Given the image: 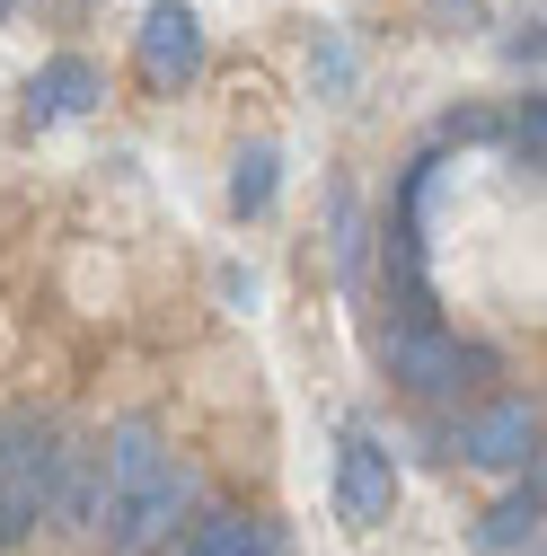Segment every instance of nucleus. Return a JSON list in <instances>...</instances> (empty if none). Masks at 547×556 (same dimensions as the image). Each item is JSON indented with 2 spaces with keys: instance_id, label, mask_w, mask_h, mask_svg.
<instances>
[{
  "instance_id": "nucleus-1",
  "label": "nucleus",
  "mask_w": 547,
  "mask_h": 556,
  "mask_svg": "<svg viewBox=\"0 0 547 556\" xmlns=\"http://www.w3.org/2000/svg\"><path fill=\"white\" fill-rule=\"evenodd\" d=\"M186 485H194V477L160 451V425H151V415H124V425L98 442V504H89L106 556H151V547L177 530Z\"/></svg>"
},
{
  "instance_id": "nucleus-2",
  "label": "nucleus",
  "mask_w": 547,
  "mask_h": 556,
  "mask_svg": "<svg viewBox=\"0 0 547 556\" xmlns=\"http://www.w3.org/2000/svg\"><path fill=\"white\" fill-rule=\"evenodd\" d=\"M53 459H62V433L44 425V415H0V547H18L44 521Z\"/></svg>"
},
{
  "instance_id": "nucleus-3",
  "label": "nucleus",
  "mask_w": 547,
  "mask_h": 556,
  "mask_svg": "<svg viewBox=\"0 0 547 556\" xmlns=\"http://www.w3.org/2000/svg\"><path fill=\"white\" fill-rule=\"evenodd\" d=\"M459 459L468 468H530L538 459V397H495L459 425Z\"/></svg>"
},
{
  "instance_id": "nucleus-4",
  "label": "nucleus",
  "mask_w": 547,
  "mask_h": 556,
  "mask_svg": "<svg viewBox=\"0 0 547 556\" xmlns=\"http://www.w3.org/2000/svg\"><path fill=\"white\" fill-rule=\"evenodd\" d=\"M397 504V468L380 451V433H345V451H335V513H345V530H380Z\"/></svg>"
},
{
  "instance_id": "nucleus-5",
  "label": "nucleus",
  "mask_w": 547,
  "mask_h": 556,
  "mask_svg": "<svg viewBox=\"0 0 547 556\" xmlns=\"http://www.w3.org/2000/svg\"><path fill=\"white\" fill-rule=\"evenodd\" d=\"M389 371L416 389V397H442V389H459V371H486V354H459L433 318H406L389 336Z\"/></svg>"
},
{
  "instance_id": "nucleus-6",
  "label": "nucleus",
  "mask_w": 547,
  "mask_h": 556,
  "mask_svg": "<svg viewBox=\"0 0 547 556\" xmlns=\"http://www.w3.org/2000/svg\"><path fill=\"white\" fill-rule=\"evenodd\" d=\"M142 72L160 89H177V80L203 72V18L186 10V0H160V10L142 18Z\"/></svg>"
},
{
  "instance_id": "nucleus-7",
  "label": "nucleus",
  "mask_w": 547,
  "mask_h": 556,
  "mask_svg": "<svg viewBox=\"0 0 547 556\" xmlns=\"http://www.w3.org/2000/svg\"><path fill=\"white\" fill-rule=\"evenodd\" d=\"M89 98H98V72H89L80 53H62L53 72H44L36 89H27V132H44V124H62V115H80Z\"/></svg>"
},
{
  "instance_id": "nucleus-8",
  "label": "nucleus",
  "mask_w": 547,
  "mask_h": 556,
  "mask_svg": "<svg viewBox=\"0 0 547 556\" xmlns=\"http://www.w3.org/2000/svg\"><path fill=\"white\" fill-rule=\"evenodd\" d=\"M521 539H538V459H530V477L512 485V495L486 513V530H476V547H521Z\"/></svg>"
},
{
  "instance_id": "nucleus-9",
  "label": "nucleus",
  "mask_w": 547,
  "mask_h": 556,
  "mask_svg": "<svg viewBox=\"0 0 547 556\" xmlns=\"http://www.w3.org/2000/svg\"><path fill=\"white\" fill-rule=\"evenodd\" d=\"M177 556H265V539H256V521H239V513H213Z\"/></svg>"
},
{
  "instance_id": "nucleus-10",
  "label": "nucleus",
  "mask_w": 547,
  "mask_h": 556,
  "mask_svg": "<svg viewBox=\"0 0 547 556\" xmlns=\"http://www.w3.org/2000/svg\"><path fill=\"white\" fill-rule=\"evenodd\" d=\"M230 203H239V213H265V203H274V151H247V160H239Z\"/></svg>"
},
{
  "instance_id": "nucleus-11",
  "label": "nucleus",
  "mask_w": 547,
  "mask_h": 556,
  "mask_svg": "<svg viewBox=\"0 0 547 556\" xmlns=\"http://www.w3.org/2000/svg\"><path fill=\"white\" fill-rule=\"evenodd\" d=\"M512 142H521V160L538 168V151H547V124H538V98L521 106V124H512Z\"/></svg>"
},
{
  "instance_id": "nucleus-12",
  "label": "nucleus",
  "mask_w": 547,
  "mask_h": 556,
  "mask_svg": "<svg viewBox=\"0 0 547 556\" xmlns=\"http://www.w3.org/2000/svg\"><path fill=\"white\" fill-rule=\"evenodd\" d=\"M0 10H10V0H0Z\"/></svg>"
}]
</instances>
